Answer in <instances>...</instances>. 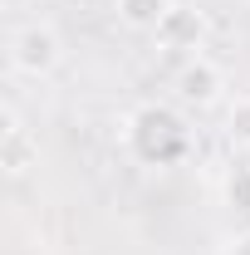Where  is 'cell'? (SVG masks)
Segmentation results:
<instances>
[{
  "instance_id": "277c9868",
  "label": "cell",
  "mask_w": 250,
  "mask_h": 255,
  "mask_svg": "<svg viewBox=\"0 0 250 255\" xmlns=\"http://www.w3.org/2000/svg\"><path fill=\"white\" fill-rule=\"evenodd\" d=\"M221 98H226V69L216 59H206V54H196L177 69V103H187V108H216Z\"/></svg>"
},
{
  "instance_id": "8992f818",
  "label": "cell",
  "mask_w": 250,
  "mask_h": 255,
  "mask_svg": "<svg viewBox=\"0 0 250 255\" xmlns=\"http://www.w3.org/2000/svg\"><path fill=\"white\" fill-rule=\"evenodd\" d=\"M172 5H177V0H113L118 20H123L127 30H142V34H152Z\"/></svg>"
},
{
  "instance_id": "3957f363",
  "label": "cell",
  "mask_w": 250,
  "mask_h": 255,
  "mask_svg": "<svg viewBox=\"0 0 250 255\" xmlns=\"http://www.w3.org/2000/svg\"><path fill=\"white\" fill-rule=\"evenodd\" d=\"M157 49L162 54H177V59H196L201 49H206V15L196 10V5H172L167 15H162V25L152 30Z\"/></svg>"
},
{
  "instance_id": "ba28073f",
  "label": "cell",
  "mask_w": 250,
  "mask_h": 255,
  "mask_svg": "<svg viewBox=\"0 0 250 255\" xmlns=\"http://www.w3.org/2000/svg\"><path fill=\"white\" fill-rule=\"evenodd\" d=\"M221 255H250V231L246 236H236V241H226V251Z\"/></svg>"
},
{
  "instance_id": "5b68a950",
  "label": "cell",
  "mask_w": 250,
  "mask_h": 255,
  "mask_svg": "<svg viewBox=\"0 0 250 255\" xmlns=\"http://www.w3.org/2000/svg\"><path fill=\"white\" fill-rule=\"evenodd\" d=\"M0 167H5V177H25L30 167H39V137L20 123V113L10 103L0 113Z\"/></svg>"
},
{
  "instance_id": "52a82bcc",
  "label": "cell",
  "mask_w": 250,
  "mask_h": 255,
  "mask_svg": "<svg viewBox=\"0 0 250 255\" xmlns=\"http://www.w3.org/2000/svg\"><path fill=\"white\" fill-rule=\"evenodd\" d=\"M226 142L241 147V152H250V94L226 108Z\"/></svg>"
},
{
  "instance_id": "7a4b0ae2",
  "label": "cell",
  "mask_w": 250,
  "mask_h": 255,
  "mask_svg": "<svg viewBox=\"0 0 250 255\" xmlns=\"http://www.w3.org/2000/svg\"><path fill=\"white\" fill-rule=\"evenodd\" d=\"M10 64H15V74H25V79H49L64 64V34L54 30V25H44V20L20 25L15 39H10Z\"/></svg>"
},
{
  "instance_id": "9c48e42d",
  "label": "cell",
  "mask_w": 250,
  "mask_h": 255,
  "mask_svg": "<svg viewBox=\"0 0 250 255\" xmlns=\"http://www.w3.org/2000/svg\"><path fill=\"white\" fill-rule=\"evenodd\" d=\"M246 5H250V0H246Z\"/></svg>"
},
{
  "instance_id": "6da1fadb",
  "label": "cell",
  "mask_w": 250,
  "mask_h": 255,
  "mask_svg": "<svg viewBox=\"0 0 250 255\" xmlns=\"http://www.w3.org/2000/svg\"><path fill=\"white\" fill-rule=\"evenodd\" d=\"M123 142H127V152L142 162V167H177V162H187V152H191V128L182 123L177 108L142 103L123 123Z\"/></svg>"
}]
</instances>
